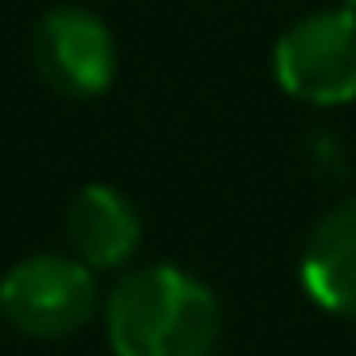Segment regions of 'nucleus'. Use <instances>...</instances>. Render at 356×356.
Masks as SVG:
<instances>
[{"instance_id":"7ed1b4c3","label":"nucleus","mask_w":356,"mask_h":356,"mask_svg":"<svg viewBox=\"0 0 356 356\" xmlns=\"http://www.w3.org/2000/svg\"><path fill=\"white\" fill-rule=\"evenodd\" d=\"M97 310V277L76 256H30L0 281V314L22 335L63 339L76 335Z\"/></svg>"},{"instance_id":"f03ea898","label":"nucleus","mask_w":356,"mask_h":356,"mask_svg":"<svg viewBox=\"0 0 356 356\" xmlns=\"http://www.w3.org/2000/svg\"><path fill=\"white\" fill-rule=\"evenodd\" d=\"M277 84L306 105L356 101V5L293 22L273 51Z\"/></svg>"},{"instance_id":"20e7f679","label":"nucleus","mask_w":356,"mask_h":356,"mask_svg":"<svg viewBox=\"0 0 356 356\" xmlns=\"http://www.w3.org/2000/svg\"><path fill=\"white\" fill-rule=\"evenodd\" d=\"M34 63L42 80L63 97H97L113 84L118 47L97 13L80 5H59L34 30Z\"/></svg>"},{"instance_id":"423d86ee","label":"nucleus","mask_w":356,"mask_h":356,"mask_svg":"<svg viewBox=\"0 0 356 356\" xmlns=\"http://www.w3.org/2000/svg\"><path fill=\"white\" fill-rule=\"evenodd\" d=\"M67 239L88 268H122L143 239L138 210L109 185H88L67 206Z\"/></svg>"},{"instance_id":"39448f33","label":"nucleus","mask_w":356,"mask_h":356,"mask_svg":"<svg viewBox=\"0 0 356 356\" xmlns=\"http://www.w3.org/2000/svg\"><path fill=\"white\" fill-rule=\"evenodd\" d=\"M302 289L314 306L339 318H356V197L335 206L306 239Z\"/></svg>"},{"instance_id":"f257e3e1","label":"nucleus","mask_w":356,"mask_h":356,"mask_svg":"<svg viewBox=\"0 0 356 356\" xmlns=\"http://www.w3.org/2000/svg\"><path fill=\"white\" fill-rule=\"evenodd\" d=\"M113 356H214L222 310L210 285L176 264L126 273L105 302Z\"/></svg>"}]
</instances>
